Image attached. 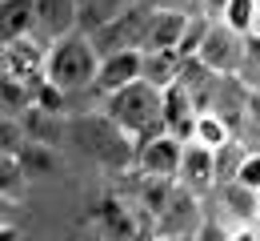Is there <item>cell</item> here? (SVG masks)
<instances>
[{"mask_svg": "<svg viewBox=\"0 0 260 241\" xmlns=\"http://www.w3.org/2000/svg\"><path fill=\"white\" fill-rule=\"evenodd\" d=\"M228 4H232V0H204V4H200V12H204L208 20H220V16L228 12Z\"/></svg>", "mask_w": 260, "mask_h": 241, "instance_id": "obj_27", "label": "cell"}, {"mask_svg": "<svg viewBox=\"0 0 260 241\" xmlns=\"http://www.w3.org/2000/svg\"><path fill=\"white\" fill-rule=\"evenodd\" d=\"M200 61L216 76H240L244 61H248V36H240V33H232L228 24L212 20V33L204 40V48H200Z\"/></svg>", "mask_w": 260, "mask_h": 241, "instance_id": "obj_6", "label": "cell"}, {"mask_svg": "<svg viewBox=\"0 0 260 241\" xmlns=\"http://www.w3.org/2000/svg\"><path fill=\"white\" fill-rule=\"evenodd\" d=\"M220 205H224L228 217H236L240 229H248L252 221L260 225V193H252L248 185H240V181L224 185V189H220Z\"/></svg>", "mask_w": 260, "mask_h": 241, "instance_id": "obj_15", "label": "cell"}, {"mask_svg": "<svg viewBox=\"0 0 260 241\" xmlns=\"http://www.w3.org/2000/svg\"><path fill=\"white\" fill-rule=\"evenodd\" d=\"M256 229H260V225H256Z\"/></svg>", "mask_w": 260, "mask_h": 241, "instance_id": "obj_32", "label": "cell"}, {"mask_svg": "<svg viewBox=\"0 0 260 241\" xmlns=\"http://www.w3.org/2000/svg\"><path fill=\"white\" fill-rule=\"evenodd\" d=\"M152 12H156V4L152 0H140L136 8H128L120 20H112L108 29H100L96 36H88L92 40V48H96V57H116V52H144V36H148V24H152Z\"/></svg>", "mask_w": 260, "mask_h": 241, "instance_id": "obj_4", "label": "cell"}, {"mask_svg": "<svg viewBox=\"0 0 260 241\" xmlns=\"http://www.w3.org/2000/svg\"><path fill=\"white\" fill-rule=\"evenodd\" d=\"M256 33H260V16H256Z\"/></svg>", "mask_w": 260, "mask_h": 241, "instance_id": "obj_30", "label": "cell"}, {"mask_svg": "<svg viewBox=\"0 0 260 241\" xmlns=\"http://www.w3.org/2000/svg\"><path fill=\"white\" fill-rule=\"evenodd\" d=\"M176 189H180V181H172V177H140V201H144V209L152 217L164 213V205L172 201Z\"/></svg>", "mask_w": 260, "mask_h": 241, "instance_id": "obj_17", "label": "cell"}, {"mask_svg": "<svg viewBox=\"0 0 260 241\" xmlns=\"http://www.w3.org/2000/svg\"><path fill=\"white\" fill-rule=\"evenodd\" d=\"M28 181V173L20 165V157H4L0 153V193L8 197V201H16V189Z\"/></svg>", "mask_w": 260, "mask_h": 241, "instance_id": "obj_23", "label": "cell"}, {"mask_svg": "<svg viewBox=\"0 0 260 241\" xmlns=\"http://www.w3.org/2000/svg\"><path fill=\"white\" fill-rule=\"evenodd\" d=\"M92 217H96V229L104 233V241H132L136 237V221H132L128 205L116 193H104L92 205Z\"/></svg>", "mask_w": 260, "mask_h": 241, "instance_id": "obj_11", "label": "cell"}, {"mask_svg": "<svg viewBox=\"0 0 260 241\" xmlns=\"http://www.w3.org/2000/svg\"><path fill=\"white\" fill-rule=\"evenodd\" d=\"M180 52H144V81L164 93L180 81Z\"/></svg>", "mask_w": 260, "mask_h": 241, "instance_id": "obj_16", "label": "cell"}, {"mask_svg": "<svg viewBox=\"0 0 260 241\" xmlns=\"http://www.w3.org/2000/svg\"><path fill=\"white\" fill-rule=\"evenodd\" d=\"M244 157H248V145H244V141H232L228 149L216 153V189H224V185H232V181L240 177Z\"/></svg>", "mask_w": 260, "mask_h": 241, "instance_id": "obj_20", "label": "cell"}, {"mask_svg": "<svg viewBox=\"0 0 260 241\" xmlns=\"http://www.w3.org/2000/svg\"><path fill=\"white\" fill-rule=\"evenodd\" d=\"M136 81H144V52L136 48V52H116V57H104L100 61V72H96V85H92V93H96L100 101H108V97H116V93H124L128 85Z\"/></svg>", "mask_w": 260, "mask_h": 241, "instance_id": "obj_7", "label": "cell"}, {"mask_svg": "<svg viewBox=\"0 0 260 241\" xmlns=\"http://www.w3.org/2000/svg\"><path fill=\"white\" fill-rule=\"evenodd\" d=\"M136 4H140V0H84V4H80V33L96 36L100 29H108L112 20H120Z\"/></svg>", "mask_w": 260, "mask_h": 241, "instance_id": "obj_14", "label": "cell"}, {"mask_svg": "<svg viewBox=\"0 0 260 241\" xmlns=\"http://www.w3.org/2000/svg\"><path fill=\"white\" fill-rule=\"evenodd\" d=\"M156 8H168V12H192V4H204V0H152Z\"/></svg>", "mask_w": 260, "mask_h": 241, "instance_id": "obj_28", "label": "cell"}, {"mask_svg": "<svg viewBox=\"0 0 260 241\" xmlns=\"http://www.w3.org/2000/svg\"><path fill=\"white\" fill-rule=\"evenodd\" d=\"M256 16H260V0H232L228 12L220 16V24H228L240 36H252L256 33Z\"/></svg>", "mask_w": 260, "mask_h": 241, "instance_id": "obj_19", "label": "cell"}, {"mask_svg": "<svg viewBox=\"0 0 260 241\" xmlns=\"http://www.w3.org/2000/svg\"><path fill=\"white\" fill-rule=\"evenodd\" d=\"M180 185L192 189V193H204L216 185V153L204 149V145H184V165H180Z\"/></svg>", "mask_w": 260, "mask_h": 241, "instance_id": "obj_12", "label": "cell"}, {"mask_svg": "<svg viewBox=\"0 0 260 241\" xmlns=\"http://www.w3.org/2000/svg\"><path fill=\"white\" fill-rule=\"evenodd\" d=\"M36 36V4L32 0H0V44Z\"/></svg>", "mask_w": 260, "mask_h": 241, "instance_id": "obj_13", "label": "cell"}, {"mask_svg": "<svg viewBox=\"0 0 260 241\" xmlns=\"http://www.w3.org/2000/svg\"><path fill=\"white\" fill-rule=\"evenodd\" d=\"M232 141H240V137L228 129V125L220 121V117H216V113H204V117L196 121V145H204V149L220 153V149H228Z\"/></svg>", "mask_w": 260, "mask_h": 241, "instance_id": "obj_18", "label": "cell"}, {"mask_svg": "<svg viewBox=\"0 0 260 241\" xmlns=\"http://www.w3.org/2000/svg\"><path fill=\"white\" fill-rule=\"evenodd\" d=\"M180 165H184V141H176L172 133L136 149V177H172V181H180Z\"/></svg>", "mask_w": 260, "mask_h": 241, "instance_id": "obj_8", "label": "cell"}, {"mask_svg": "<svg viewBox=\"0 0 260 241\" xmlns=\"http://www.w3.org/2000/svg\"><path fill=\"white\" fill-rule=\"evenodd\" d=\"M204 229V201L192 189H176L172 201L164 205V213L152 225V241H196V233Z\"/></svg>", "mask_w": 260, "mask_h": 241, "instance_id": "obj_5", "label": "cell"}, {"mask_svg": "<svg viewBox=\"0 0 260 241\" xmlns=\"http://www.w3.org/2000/svg\"><path fill=\"white\" fill-rule=\"evenodd\" d=\"M96 72H100V57H96L92 40H88L84 33H72L68 40H56V44L48 48L44 76H48L60 93H68V97H76V93H92Z\"/></svg>", "mask_w": 260, "mask_h": 241, "instance_id": "obj_3", "label": "cell"}, {"mask_svg": "<svg viewBox=\"0 0 260 241\" xmlns=\"http://www.w3.org/2000/svg\"><path fill=\"white\" fill-rule=\"evenodd\" d=\"M104 113H108L112 125H120L136 141V149L148 145V141H156V137H168V125H164V93L152 89L148 81H136L124 93L108 97Z\"/></svg>", "mask_w": 260, "mask_h": 241, "instance_id": "obj_2", "label": "cell"}, {"mask_svg": "<svg viewBox=\"0 0 260 241\" xmlns=\"http://www.w3.org/2000/svg\"><path fill=\"white\" fill-rule=\"evenodd\" d=\"M36 4V36L56 44L80 33V0H32Z\"/></svg>", "mask_w": 260, "mask_h": 241, "instance_id": "obj_9", "label": "cell"}, {"mask_svg": "<svg viewBox=\"0 0 260 241\" xmlns=\"http://www.w3.org/2000/svg\"><path fill=\"white\" fill-rule=\"evenodd\" d=\"M0 241H16V229H12V225H4V229H0Z\"/></svg>", "mask_w": 260, "mask_h": 241, "instance_id": "obj_29", "label": "cell"}, {"mask_svg": "<svg viewBox=\"0 0 260 241\" xmlns=\"http://www.w3.org/2000/svg\"><path fill=\"white\" fill-rule=\"evenodd\" d=\"M80 4H84V0H80Z\"/></svg>", "mask_w": 260, "mask_h": 241, "instance_id": "obj_31", "label": "cell"}, {"mask_svg": "<svg viewBox=\"0 0 260 241\" xmlns=\"http://www.w3.org/2000/svg\"><path fill=\"white\" fill-rule=\"evenodd\" d=\"M64 104H68V93H60L48 76L36 85L32 93V109H40V113H48V117H64Z\"/></svg>", "mask_w": 260, "mask_h": 241, "instance_id": "obj_22", "label": "cell"}, {"mask_svg": "<svg viewBox=\"0 0 260 241\" xmlns=\"http://www.w3.org/2000/svg\"><path fill=\"white\" fill-rule=\"evenodd\" d=\"M240 81H244L252 93H260V33L248 36V61H244V69H240Z\"/></svg>", "mask_w": 260, "mask_h": 241, "instance_id": "obj_24", "label": "cell"}, {"mask_svg": "<svg viewBox=\"0 0 260 241\" xmlns=\"http://www.w3.org/2000/svg\"><path fill=\"white\" fill-rule=\"evenodd\" d=\"M20 165H24V173H28V181H32V177H48V173H56V149H52V145L28 141V149L20 153Z\"/></svg>", "mask_w": 260, "mask_h": 241, "instance_id": "obj_21", "label": "cell"}, {"mask_svg": "<svg viewBox=\"0 0 260 241\" xmlns=\"http://www.w3.org/2000/svg\"><path fill=\"white\" fill-rule=\"evenodd\" d=\"M240 185H248L252 193H260V153L256 149H248V157H244V165H240V177H236Z\"/></svg>", "mask_w": 260, "mask_h": 241, "instance_id": "obj_25", "label": "cell"}, {"mask_svg": "<svg viewBox=\"0 0 260 241\" xmlns=\"http://www.w3.org/2000/svg\"><path fill=\"white\" fill-rule=\"evenodd\" d=\"M196 241H232V229H224L220 221H204V229L196 233Z\"/></svg>", "mask_w": 260, "mask_h": 241, "instance_id": "obj_26", "label": "cell"}, {"mask_svg": "<svg viewBox=\"0 0 260 241\" xmlns=\"http://www.w3.org/2000/svg\"><path fill=\"white\" fill-rule=\"evenodd\" d=\"M68 141L88 161L112 173H136V141L108 121V113H76L68 117Z\"/></svg>", "mask_w": 260, "mask_h": 241, "instance_id": "obj_1", "label": "cell"}, {"mask_svg": "<svg viewBox=\"0 0 260 241\" xmlns=\"http://www.w3.org/2000/svg\"><path fill=\"white\" fill-rule=\"evenodd\" d=\"M192 24V12H168V8H156L152 12V24H148V36H144V52H176L180 40Z\"/></svg>", "mask_w": 260, "mask_h": 241, "instance_id": "obj_10", "label": "cell"}]
</instances>
